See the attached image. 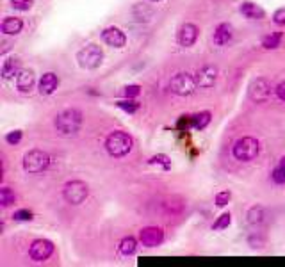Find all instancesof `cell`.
<instances>
[{
  "mask_svg": "<svg viewBox=\"0 0 285 267\" xmlns=\"http://www.w3.org/2000/svg\"><path fill=\"white\" fill-rule=\"evenodd\" d=\"M232 199V194L228 191H221V192H218L216 194V205L218 207H225V205H228V202Z\"/></svg>",
  "mask_w": 285,
  "mask_h": 267,
  "instance_id": "obj_33",
  "label": "cell"
},
{
  "mask_svg": "<svg viewBox=\"0 0 285 267\" xmlns=\"http://www.w3.org/2000/svg\"><path fill=\"white\" fill-rule=\"evenodd\" d=\"M248 242H250V246H252V248H262L264 246V239L260 237V235H252V237L248 239Z\"/></svg>",
  "mask_w": 285,
  "mask_h": 267,
  "instance_id": "obj_36",
  "label": "cell"
},
{
  "mask_svg": "<svg viewBox=\"0 0 285 267\" xmlns=\"http://www.w3.org/2000/svg\"><path fill=\"white\" fill-rule=\"evenodd\" d=\"M198 34H200V29H198L194 23H184L179 30V43L180 47L184 48H189L196 43L198 40Z\"/></svg>",
  "mask_w": 285,
  "mask_h": 267,
  "instance_id": "obj_11",
  "label": "cell"
},
{
  "mask_svg": "<svg viewBox=\"0 0 285 267\" xmlns=\"http://www.w3.org/2000/svg\"><path fill=\"white\" fill-rule=\"evenodd\" d=\"M139 241L147 248H157L164 241V231L159 226H147L139 231Z\"/></svg>",
  "mask_w": 285,
  "mask_h": 267,
  "instance_id": "obj_10",
  "label": "cell"
},
{
  "mask_svg": "<svg viewBox=\"0 0 285 267\" xmlns=\"http://www.w3.org/2000/svg\"><path fill=\"white\" fill-rule=\"evenodd\" d=\"M196 86H198L196 77H191L189 73H176L171 79V82H169V89L175 94H179V96H189V94H193Z\"/></svg>",
  "mask_w": 285,
  "mask_h": 267,
  "instance_id": "obj_7",
  "label": "cell"
},
{
  "mask_svg": "<svg viewBox=\"0 0 285 267\" xmlns=\"http://www.w3.org/2000/svg\"><path fill=\"white\" fill-rule=\"evenodd\" d=\"M134 18L137 20V22H150L152 18H154L155 11L152 8H148L147 4H139L134 8Z\"/></svg>",
  "mask_w": 285,
  "mask_h": 267,
  "instance_id": "obj_21",
  "label": "cell"
},
{
  "mask_svg": "<svg viewBox=\"0 0 285 267\" xmlns=\"http://www.w3.org/2000/svg\"><path fill=\"white\" fill-rule=\"evenodd\" d=\"M230 223H232L230 212H225V214H221V216L218 217V221L212 224V228H214V230H223V228H228V224H230Z\"/></svg>",
  "mask_w": 285,
  "mask_h": 267,
  "instance_id": "obj_27",
  "label": "cell"
},
{
  "mask_svg": "<svg viewBox=\"0 0 285 267\" xmlns=\"http://www.w3.org/2000/svg\"><path fill=\"white\" fill-rule=\"evenodd\" d=\"M20 73V61L16 57H11L8 61H4L2 64V77L4 79H13L15 75Z\"/></svg>",
  "mask_w": 285,
  "mask_h": 267,
  "instance_id": "obj_20",
  "label": "cell"
},
{
  "mask_svg": "<svg viewBox=\"0 0 285 267\" xmlns=\"http://www.w3.org/2000/svg\"><path fill=\"white\" fill-rule=\"evenodd\" d=\"M0 29H2L4 34H8V36H16V34L22 32L23 22L20 18H16V16H8V18H4Z\"/></svg>",
  "mask_w": 285,
  "mask_h": 267,
  "instance_id": "obj_17",
  "label": "cell"
},
{
  "mask_svg": "<svg viewBox=\"0 0 285 267\" xmlns=\"http://www.w3.org/2000/svg\"><path fill=\"white\" fill-rule=\"evenodd\" d=\"M77 61L82 68L86 70H96L103 61V52L98 45H88L77 54Z\"/></svg>",
  "mask_w": 285,
  "mask_h": 267,
  "instance_id": "obj_6",
  "label": "cell"
},
{
  "mask_svg": "<svg viewBox=\"0 0 285 267\" xmlns=\"http://www.w3.org/2000/svg\"><path fill=\"white\" fill-rule=\"evenodd\" d=\"M273 180L276 182V184H283V182H285V157L281 159L280 166L274 168V171H273Z\"/></svg>",
  "mask_w": 285,
  "mask_h": 267,
  "instance_id": "obj_28",
  "label": "cell"
},
{
  "mask_svg": "<svg viewBox=\"0 0 285 267\" xmlns=\"http://www.w3.org/2000/svg\"><path fill=\"white\" fill-rule=\"evenodd\" d=\"M54 125L61 136H74L82 126V112L77 109H66L55 116Z\"/></svg>",
  "mask_w": 285,
  "mask_h": 267,
  "instance_id": "obj_1",
  "label": "cell"
},
{
  "mask_svg": "<svg viewBox=\"0 0 285 267\" xmlns=\"http://www.w3.org/2000/svg\"><path fill=\"white\" fill-rule=\"evenodd\" d=\"M273 91H274V87L271 86L269 80L264 79V77H259V79H255L252 84H250V87H248L250 98H252L253 102H257V104H262V102L269 100V98L273 96Z\"/></svg>",
  "mask_w": 285,
  "mask_h": 267,
  "instance_id": "obj_8",
  "label": "cell"
},
{
  "mask_svg": "<svg viewBox=\"0 0 285 267\" xmlns=\"http://www.w3.org/2000/svg\"><path fill=\"white\" fill-rule=\"evenodd\" d=\"M281 38H283V34L281 32H271L269 36H266L262 40V47L267 48V50H274V48L280 47Z\"/></svg>",
  "mask_w": 285,
  "mask_h": 267,
  "instance_id": "obj_23",
  "label": "cell"
},
{
  "mask_svg": "<svg viewBox=\"0 0 285 267\" xmlns=\"http://www.w3.org/2000/svg\"><path fill=\"white\" fill-rule=\"evenodd\" d=\"M135 249H137V241H135L134 237H125L123 241L120 242V253L123 256L134 255Z\"/></svg>",
  "mask_w": 285,
  "mask_h": 267,
  "instance_id": "obj_22",
  "label": "cell"
},
{
  "mask_svg": "<svg viewBox=\"0 0 285 267\" xmlns=\"http://www.w3.org/2000/svg\"><path fill=\"white\" fill-rule=\"evenodd\" d=\"M48 166H50V155L43 150H30L23 157V170L30 175L43 173Z\"/></svg>",
  "mask_w": 285,
  "mask_h": 267,
  "instance_id": "obj_3",
  "label": "cell"
},
{
  "mask_svg": "<svg viewBox=\"0 0 285 267\" xmlns=\"http://www.w3.org/2000/svg\"><path fill=\"white\" fill-rule=\"evenodd\" d=\"M234 157L241 162H250L253 160L260 152V145L255 138H241L234 145Z\"/></svg>",
  "mask_w": 285,
  "mask_h": 267,
  "instance_id": "obj_4",
  "label": "cell"
},
{
  "mask_svg": "<svg viewBox=\"0 0 285 267\" xmlns=\"http://www.w3.org/2000/svg\"><path fill=\"white\" fill-rule=\"evenodd\" d=\"M246 217H248V224H252V226H260V224L266 223V209L260 205H255L252 207V209L248 210V214H246Z\"/></svg>",
  "mask_w": 285,
  "mask_h": 267,
  "instance_id": "obj_19",
  "label": "cell"
},
{
  "mask_svg": "<svg viewBox=\"0 0 285 267\" xmlns=\"http://www.w3.org/2000/svg\"><path fill=\"white\" fill-rule=\"evenodd\" d=\"M123 94H125V98H135L141 94V87H139L137 84H130V86H127L123 89Z\"/></svg>",
  "mask_w": 285,
  "mask_h": 267,
  "instance_id": "obj_30",
  "label": "cell"
},
{
  "mask_svg": "<svg viewBox=\"0 0 285 267\" xmlns=\"http://www.w3.org/2000/svg\"><path fill=\"white\" fill-rule=\"evenodd\" d=\"M148 164H162V168H164V170H169V168H171V162H169V159L166 155L152 157V159L148 160Z\"/></svg>",
  "mask_w": 285,
  "mask_h": 267,
  "instance_id": "obj_32",
  "label": "cell"
},
{
  "mask_svg": "<svg viewBox=\"0 0 285 267\" xmlns=\"http://www.w3.org/2000/svg\"><path fill=\"white\" fill-rule=\"evenodd\" d=\"M52 253H54V244L47 239H38L29 248V256L34 262H45L47 258H50Z\"/></svg>",
  "mask_w": 285,
  "mask_h": 267,
  "instance_id": "obj_9",
  "label": "cell"
},
{
  "mask_svg": "<svg viewBox=\"0 0 285 267\" xmlns=\"http://www.w3.org/2000/svg\"><path fill=\"white\" fill-rule=\"evenodd\" d=\"M34 82H36V77H34L32 70H20V73L16 75V87L20 93H30Z\"/></svg>",
  "mask_w": 285,
  "mask_h": 267,
  "instance_id": "obj_14",
  "label": "cell"
},
{
  "mask_svg": "<svg viewBox=\"0 0 285 267\" xmlns=\"http://www.w3.org/2000/svg\"><path fill=\"white\" fill-rule=\"evenodd\" d=\"M15 202H16V194L11 191V189L9 187L0 189V203H2V207H9V205H13Z\"/></svg>",
  "mask_w": 285,
  "mask_h": 267,
  "instance_id": "obj_25",
  "label": "cell"
},
{
  "mask_svg": "<svg viewBox=\"0 0 285 267\" xmlns=\"http://www.w3.org/2000/svg\"><path fill=\"white\" fill-rule=\"evenodd\" d=\"M105 150L111 157H125L130 153L132 150V138L127 132H121V130H114L107 136L105 139Z\"/></svg>",
  "mask_w": 285,
  "mask_h": 267,
  "instance_id": "obj_2",
  "label": "cell"
},
{
  "mask_svg": "<svg viewBox=\"0 0 285 267\" xmlns=\"http://www.w3.org/2000/svg\"><path fill=\"white\" fill-rule=\"evenodd\" d=\"M210 112L208 111H203V112H198V114H194L193 116V126L196 130H201V128H205V126L210 123Z\"/></svg>",
  "mask_w": 285,
  "mask_h": 267,
  "instance_id": "obj_24",
  "label": "cell"
},
{
  "mask_svg": "<svg viewBox=\"0 0 285 267\" xmlns=\"http://www.w3.org/2000/svg\"><path fill=\"white\" fill-rule=\"evenodd\" d=\"M11 6L18 11H27L32 8V0H11Z\"/></svg>",
  "mask_w": 285,
  "mask_h": 267,
  "instance_id": "obj_31",
  "label": "cell"
},
{
  "mask_svg": "<svg viewBox=\"0 0 285 267\" xmlns=\"http://www.w3.org/2000/svg\"><path fill=\"white\" fill-rule=\"evenodd\" d=\"M232 36H234L232 25H228V23H220V25L216 27V30H214V43H216L218 47H223V45H227L228 41L232 40Z\"/></svg>",
  "mask_w": 285,
  "mask_h": 267,
  "instance_id": "obj_16",
  "label": "cell"
},
{
  "mask_svg": "<svg viewBox=\"0 0 285 267\" xmlns=\"http://www.w3.org/2000/svg\"><path fill=\"white\" fill-rule=\"evenodd\" d=\"M116 105L121 109V111L128 112V114H134V112L139 109V104L134 100V98H127V100H120V102H116Z\"/></svg>",
  "mask_w": 285,
  "mask_h": 267,
  "instance_id": "obj_26",
  "label": "cell"
},
{
  "mask_svg": "<svg viewBox=\"0 0 285 267\" xmlns=\"http://www.w3.org/2000/svg\"><path fill=\"white\" fill-rule=\"evenodd\" d=\"M59 86V79L55 73L48 72L45 73L43 77H41L40 80V94H43V96H48V94H52L55 89H57Z\"/></svg>",
  "mask_w": 285,
  "mask_h": 267,
  "instance_id": "obj_15",
  "label": "cell"
},
{
  "mask_svg": "<svg viewBox=\"0 0 285 267\" xmlns=\"http://www.w3.org/2000/svg\"><path fill=\"white\" fill-rule=\"evenodd\" d=\"M34 217V214L30 212L29 209H20L15 212V216H13V219L15 221H30Z\"/></svg>",
  "mask_w": 285,
  "mask_h": 267,
  "instance_id": "obj_29",
  "label": "cell"
},
{
  "mask_svg": "<svg viewBox=\"0 0 285 267\" xmlns=\"http://www.w3.org/2000/svg\"><path fill=\"white\" fill-rule=\"evenodd\" d=\"M218 80V68L216 66H203L200 72L196 73V82L200 87L203 89H208L216 84Z\"/></svg>",
  "mask_w": 285,
  "mask_h": 267,
  "instance_id": "obj_13",
  "label": "cell"
},
{
  "mask_svg": "<svg viewBox=\"0 0 285 267\" xmlns=\"http://www.w3.org/2000/svg\"><path fill=\"white\" fill-rule=\"evenodd\" d=\"M274 93L278 94V98H280V100L285 102V80H281V82L274 87Z\"/></svg>",
  "mask_w": 285,
  "mask_h": 267,
  "instance_id": "obj_37",
  "label": "cell"
},
{
  "mask_svg": "<svg viewBox=\"0 0 285 267\" xmlns=\"http://www.w3.org/2000/svg\"><path fill=\"white\" fill-rule=\"evenodd\" d=\"M273 20L276 25H285V8L278 9V11L273 15Z\"/></svg>",
  "mask_w": 285,
  "mask_h": 267,
  "instance_id": "obj_35",
  "label": "cell"
},
{
  "mask_svg": "<svg viewBox=\"0 0 285 267\" xmlns=\"http://www.w3.org/2000/svg\"><path fill=\"white\" fill-rule=\"evenodd\" d=\"M152 2H161V0H152Z\"/></svg>",
  "mask_w": 285,
  "mask_h": 267,
  "instance_id": "obj_38",
  "label": "cell"
},
{
  "mask_svg": "<svg viewBox=\"0 0 285 267\" xmlns=\"http://www.w3.org/2000/svg\"><path fill=\"white\" fill-rule=\"evenodd\" d=\"M6 141H8L9 145H18V143L22 141V130H13V132H9L8 136H6Z\"/></svg>",
  "mask_w": 285,
  "mask_h": 267,
  "instance_id": "obj_34",
  "label": "cell"
},
{
  "mask_svg": "<svg viewBox=\"0 0 285 267\" xmlns=\"http://www.w3.org/2000/svg\"><path fill=\"white\" fill-rule=\"evenodd\" d=\"M102 40L113 48H121L127 43V36H125L123 30L118 29V27H107L102 32Z\"/></svg>",
  "mask_w": 285,
  "mask_h": 267,
  "instance_id": "obj_12",
  "label": "cell"
},
{
  "mask_svg": "<svg viewBox=\"0 0 285 267\" xmlns=\"http://www.w3.org/2000/svg\"><path fill=\"white\" fill-rule=\"evenodd\" d=\"M89 194V187L86 182L82 180H72L64 185L62 189V196L69 205H81Z\"/></svg>",
  "mask_w": 285,
  "mask_h": 267,
  "instance_id": "obj_5",
  "label": "cell"
},
{
  "mask_svg": "<svg viewBox=\"0 0 285 267\" xmlns=\"http://www.w3.org/2000/svg\"><path fill=\"white\" fill-rule=\"evenodd\" d=\"M241 13L250 20H262L266 16L264 9L260 6L253 4V2H242L241 4Z\"/></svg>",
  "mask_w": 285,
  "mask_h": 267,
  "instance_id": "obj_18",
  "label": "cell"
}]
</instances>
